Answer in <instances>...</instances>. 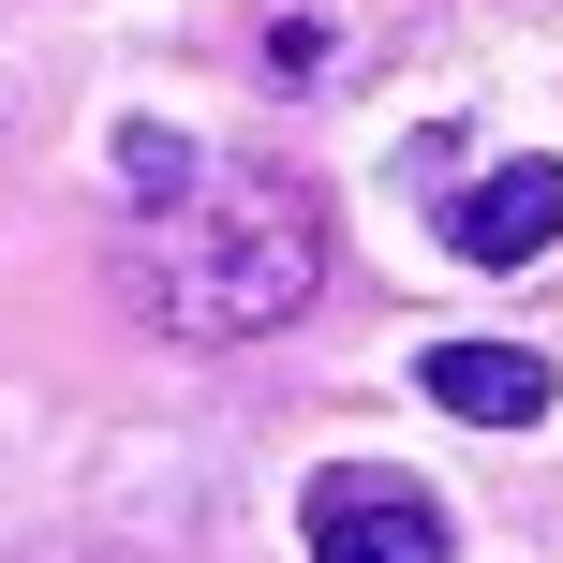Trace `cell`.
I'll list each match as a JSON object with an SVG mask.
<instances>
[{
  "mask_svg": "<svg viewBox=\"0 0 563 563\" xmlns=\"http://www.w3.org/2000/svg\"><path fill=\"white\" fill-rule=\"evenodd\" d=\"M416 386L445 400L460 430H534L549 416V356H534V341H430Z\"/></svg>",
  "mask_w": 563,
  "mask_h": 563,
  "instance_id": "obj_4",
  "label": "cell"
},
{
  "mask_svg": "<svg viewBox=\"0 0 563 563\" xmlns=\"http://www.w3.org/2000/svg\"><path fill=\"white\" fill-rule=\"evenodd\" d=\"M267 75H282V89H311V75H327V30L282 15V30H267Z\"/></svg>",
  "mask_w": 563,
  "mask_h": 563,
  "instance_id": "obj_6",
  "label": "cell"
},
{
  "mask_svg": "<svg viewBox=\"0 0 563 563\" xmlns=\"http://www.w3.org/2000/svg\"><path fill=\"white\" fill-rule=\"evenodd\" d=\"M119 178H134V208H178V194H194V134H164V119H119Z\"/></svg>",
  "mask_w": 563,
  "mask_h": 563,
  "instance_id": "obj_5",
  "label": "cell"
},
{
  "mask_svg": "<svg viewBox=\"0 0 563 563\" xmlns=\"http://www.w3.org/2000/svg\"><path fill=\"white\" fill-rule=\"evenodd\" d=\"M297 534H311V563H460L445 505L416 475H386V460H327L297 489Z\"/></svg>",
  "mask_w": 563,
  "mask_h": 563,
  "instance_id": "obj_2",
  "label": "cell"
},
{
  "mask_svg": "<svg viewBox=\"0 0 563 563\" xmlns=\"http://www.w3.org/2000/svg\"><path fill=\"white\" fill-rule=\"evenodd\" d=\"M549 238H563V164H549V148L475 164V178L445 194V253H460V267H534Z\"/></svg>",
  "mask_w": 563,
  "mask_h": 563,
  "instance_id": "obj_3",
  "label": "cell"
},
{
  "mask_svg": "<svg viewBox=\"0 0 563 563\" xmlns=\"http://www.w3.org/2000/svg\"><path fill=\"white\" fill-rule=\"evenodd\" d=\"M327 282V208L282 164H208L178 208L134 223V311L164 341H267Z\"/></svg>",
  "mask_w": 563,
  "mask_h": 563,
  "instance_id": "obj_1",
  "label": "cell"
}]
</instances>
